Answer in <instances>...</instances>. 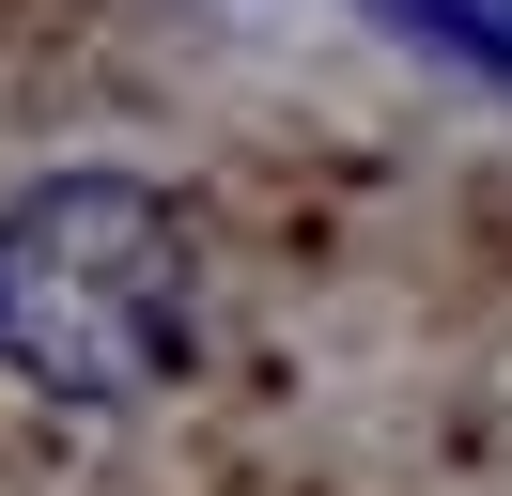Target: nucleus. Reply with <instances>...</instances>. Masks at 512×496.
Returning <instances> with one entry per match:
<instances>
[{
    "instance_id": "obj_1",
    "label": "nucleus",
    "mask_w": 512,
    "mask_h": 496,
    "mask_svg": "<svg viewBox=\"0 0 512 496\" xmlns=\"http://www.w3.org/2000/svg\"><path fill=\"white\" fill-rule=\"evenodd\" d=\"M202 341L187 217L140 171H47L0 217V357L47 403H156Z\"/></svg>"
},
{
    "instance_id": "obj_2",
    "label": "nucleus",
    "mask_w": 512,
    "mask_h": 496,
    "mask_svg": "<svg viewBox=\"0 0 512 496\" xmlns=\"http://www.w3.org/2000/svg\"><path fill=\"white\" fill-rule=\"evenodd\" d=\"M404 31H435V47H466V62H497L512 78V0H388Z\"/></svg>"
}]
</instances>
